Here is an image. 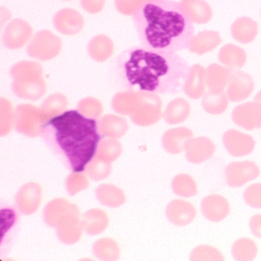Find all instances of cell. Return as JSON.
<instances>
[{"instance_id":"cell-1","label":"cell","mask_w":261,"mask_h":261,"mask_svg":"<svg viewBox=\"0 0 261 261\" xmlns=\"http://www.w3.org/2000/svg\"><path fill=\"white\" fill-rule=\"evenodd\" d=\"M113 74L126 90L173 94L185 82L189 65L175 53H160L133 47L114 62Z\"/></svg>"},{"instance_id":"cell-2","label":"cell","mask_w":261,"mask_h":261,"mask_svg":"<svg viewBox=\"0 0 261 261\" xmlns=\"http://www.w3.org/2000/svg\"><path fill=\"white\" fill-rule=\"evenodd\" d=\"M133 20L142 46L156 53L186 49L195 33L193 23L174 0H146Z\"/></svg>"},{"instance_id":"cell-3","label":"cell","mask_w":261,"mask_h":261,"mask_svg":"<svg viewBox=\"0 0 261 261\" xmlns=\"http://www.w3.org/2000/svg\"><path fill=\"white\" fill-rule=\"evenodd\" d=\"M42 137L48 147L72 172H84L95 156L102 137L97 122L77 111H68L51 117Z\"/></svg>"},{"instance_id":"cell-4","label":"cell","mask_w":261,"mask_h":261,"mask_svg":"<svg viewBox=\"0 0 261 261\" xmlns=\"http://www.w3.org/2000/svg\"><path fill=\"white\" fill-rule=\"evenodd\" d=\"M51 117L34 105H18L15 109L14 127L22 135L31 138L42 136L45 123Z\"/></svg>"},{"instance_id":"cell-5","label":"cell","mask_w":261,"mask_h":261,"mask_svg":"<svg viewBox=\"0 0 261 261\" xmlns=\"http://www.w3.org/2000/svg\"><path fill=\"white\" fill-rule=\"evenodd\" d=\"M161 99L155 93L140 91V100L137 108L129 117L134 124L149 126L160 121L162 115Z\"/></svg>"},{"instance_id":"cell-6","label":"cell","mask_w":261,"mask_h":261,"mask_svg":"<svg viewBox=\"0 0 261 261\" xmlns=\"http://www.w3.org/2000/svg\"><path fill=\"white\" fill-rule=\"evenodd\" d=\"M43 219L50 227L58 228L64 224L81 221L80 212L75 204L66 198H55L44 208Z\"/></svg>"},{"instance_id":"cell-7","label":"cell","mask_w":261,"mask_h":261,"mask_svg":"<svg viewBox=\"0 0 261 261\" xmlns=\"http://www.w3.org/2000/svg\"><path fill=\"white\" fill-rule=\"evenodd\" d=\"M62 48V40L51 31L45 30L38 32L32 38L27 53L33 59L45 62L57 57Z\"/></svg>"},{"instance_id":"cell-8","label":"cell","mask_w":261,"mask_h":261,"mask_svg":"<svg viewBox=\"0 0 261 261\" xmlns=\"http://www.w3.org/2000/svg\"><path fill=\"white\" fill-rule=\"evenodd\" d=\"M33 33L30 23L22 19H13L4 30L3 43L8 49H19L31 39Z\"/></svg>"},{"instance_id":"cell-9","label":"cell","mask_w":261,"mask_h":261,"mask_svg":"<svg viewBox=\"0 0 261 261\" xmlns=\"http://www.w3.org/2000/svg\"><path fill=\"white\" fill-rule=\"evenodd\" d=\"M42 199V189L36 182L23 185L16 195V205L20 213L31 215L40 207Z\"/></svg>"},{"instance_id":"cell-10","label":"cell","mask_w":261,"mask_h":261,"mask_svg":"<svg viewBox=\"0 0 261 261\" xmlns=\"http://www.w3.org/2000/svg\"><path fill=\"white\" fill-rule=\"evenodd\" d=\"M259 175V168L253 162L232 163L225 169L226 181L231 187H241L257 178Z\"/></svg>"},{"instance_id":"cell-11","label":"cell","mask_w":261,"mask_h":261,"mask_svg":"<svg viewBox=\"0 0 261 261\" xmlns=\"http://www.w3.org/2000/svg\"><path fill=\"white\" fill-rule=\"evenodd\" d=\"M223 143L227 152L235 157L249 155L255 147L253 137L235 129H230L224 133Z\"/></svg>"},{"instance_id":"cell-12","label":"cell","mask_w":261,"mask_h":261,"mask_svg":"<svg viewBox=\"0 0 261 261\" xmlns=\"http://www.w3.org/2000/svg\"><path fill=\"white\" fill-rule=\"evenodd\" d=\"M231 117L238 126L247 130L257 129L261 126V106L255 101L238 105Z\"/></svg>"},{"instance_id":"cell-13","label":"cell","mask_w":261,"mask_h":261,"mask_svg":"<svg viewBox=\"0 0 261 261\" xmlns=\"http://www.w3.org/2000/svg\"><path fill=\"white\" fill-rule=\"evenodd\" d=\"M53 24L56 30L62 34L74 36L83 30L85 20L79 12L73 9L65 8L55 15Z\"/></svg>"},{"instance_id":"cell-14","label":"cell","mask_w":261,"mask_h":261,"mask_svg":"<svg viewBox=\"0 0 261 261\" xmlns=\"http://www.w3.org/2000/svg\"><path fill=\"white\" fill-rule=\"evenodd\" d=\"M253 88L254 83L252 77L247 73L237 71L232 74L226 94L230 101H242L251 94Z\"/></svg>"},{"instance_id":"cell-15","label":"cell","mask_w":261,"mask_h":261,"mask_svg":"<svg viewBox=\"0 0 261 261\" xmlns=\"http://www.w3.org/2000/svg\"><path fill=\"white\" fill-rule=\"evenodd\" d=\"M188 161L194 164L203 163L208 160L215 150L213 142L207 137L192 138L185 146Z\"/></svg>"},{"instance_id":"cell-16","label":"cell","mask_w":261,"mask_h":261,"mask_svg":"<svg viewBox=\"0 0 261 261\" xmlns=\"http://www.w3.org/2000/svg\"><path fill=\"white\" fill-rule=\"evenodd\" d=\"M206 85L205 69L202 65H192L182 85L185 94L190 98H200L204 95Z\"/></svg>"},{"instance_id":"cell-17","label":"cell","mask_w":261,"mask_h":261,"mask_svg":"<svg viewBox=\"0 0 261 261\" xmlns=\"http://www.w3.org/2000/svg\"><path fill=\"white\" fill-rule=\"evenodd\" d=\"M12 90L19 98L35 101L43 97L47 85L43 77L35 80L13 81Z\"/></svg>"},{"instance_id":"cell-18","label":"cell","mask_w":261,"mask_h":261,"mask_svg":"<svg viewBox=\"0 0 261 261\" xmlns=\"http://www.w3.org/2000/svg\"><path fill=\"white\" fill-rule=\"evenodd\" d=\"M168 219L176 226H185L193 221L196 211L191 203L182 200L171 201L166 209Z\"/></svg>"},{"instance_id":"cell-19","label":"cell","mask_w":261,"mask_h":261,"mask_svg":"<svg viewBox=\"0 0 261 261\" xmlns=\"http://www.w3.org/2000/svg\"><path fill=\"white\" fill-rule=\"evenodd\" d=\"M97 128L102 137L120 139L129 129L126 119L116 114H106L97 122Z\"/></svg>"},{"instance_id":"cell-20","label":"cell","mask_w":261,"mask_h":261,"mask_svg":"<svg viewBox=\"0 0 261 261\" xmlns=\"http://www.w3.org/2000/svg\"><path fill=\"white\" fill-rule=\"evenodd\" d=\"M221 42V38L218 32L206 30L191 38L188 49L193 54L202 56L214 51Z\"/></svg>"},{"instance_id":"cell-21","label":"cell","mask_w":261,"mask_h":261,"mask_svg":"<svg viewBox=\"0 0 261 261\" xmlns=\"http://www.w3.org/2000/svg\"><path fill=\"white\" fill-rule=\"evenodd\" d=\"M193 138V133L186 127L173 128L165 132L162 138L163 148L171 154H178L185 149L186 143Z\"/></svg>"},{"instance_id":"cell-22","label":"cell","mask_w":261,"mask_h":261,"mask_svg":"<svg viewBox=\"0 0 261 261\" xmlns=\"http://www.w3.org/2000/svg\"><path fill=\"white\" fill-rule=\"evenodd\" d=\"M201 211L204 216L209 221H221L228 215L230 206L224 197L212 195L203 199Z\"/></svg>"},{"instance_id":"cell-23","label":"cell","mask_w":261,"mask_h":261,"mask_svg":"<svg viewBox=\"0 0 261 261\" xmlns=\"http://www.w3.org/2000/svg\"><path fill=\"white\" fill-rule=\"evenodd\" d=\"M179 4L192 23L202 25L212 19V8L204 0H181Z\"/></svg>"},{"instance_id":"cell-24","label":"cell","mask_w":261,"mask_h":261,"mask_svg":"<svg viewBox=\"0 0 261 261\" xmlns=\"http://www.w3.org/2000/svg\"><path fill=\"white\" fill-rule=\"evenodd\" d=\"M231 76L230 68L212 64L205 70L206 85L209 91L224 92L230 83Z\"/></svg>"},{"instance_id":"cell-25","label":"cell","mask_w":261,"mask_h":261,"mask_svg":"<svg viewBox=\"0 0 261 261\" xmlns=\"http://www.w3.org/2000/svg\"><path fill=\"white\" fill-rule=\"evenodd\" d=\"M81 223L84 231L94 236L106 230L109 224V218L106 212L101 209L92 208L85 212Z\"/></svg>"},{"instance_id":"cell-26","label":"cell","mask_w":261,"mask_h":261,"mask_svg":"<svg viewBox=\"0 0 261 261\" xmlns=\"http://www.w3.org/2000/svg\"><path fill=\"white\" fill-rule=\"evenodd\" d=\"M88 51L93 60L105 62L114 55V44L108 36L97 35L93 37L88 43Z\"/></svg>"},{"instance_id":"cell-27","label":"cell","mask_w":261,"mask_h":261,"mask_svg":"<svg viewBox=\"0 0 261 261\" xmlns=\"http://www.w3.org/2000/svg\"><path fill=\"white\" fill-rule=\"evenodd\" d=\"M231 35L237 42L248 44L257 36V23L247 16L238 18L231 25Z\"/></svg>"},{"instance_id":"cell-28","label":"cell","mask_w":261,"mask_h":261,"mask_svg":"<svg viewBox=\"0 0 261 261\" xmlns=\"http://www.w3.org/2000/svg\"><path fill=\"white\" fill-rule=\"evenodd\" d=\"M140 100V91L126 90L117 93L113 97L111 107L117 114L130 116Z\"/></svg>"},{"instance_id":"cell-29","label":"cell","mask_w":261,"mask_h":261,"mask_svg":"<svg viewBox=\"0 0 261 261\" xmlns=\"http://www.w3.org/2000/svg\"><path fill=\"white\" fill-rule=\"evenodd\" d=\"M97 199L103 205L118 207L126 201V195L120 188L112 184H102L96 189Z\"/></svg>"},{"instance_id":"cell-30","label":"cell","mask_w":261,"mask_h":261,"mask_svg":"<svg viewBox=\"0 0 261 261\" xmlns=\"http://www.w3.org/2000/svg\"><path fill=\"white\" fill-rule=\"evenodd\" d=\"M13 81H29L43 77V68L40 64L22 61L15 64L10 71Z\"/></svg>"},{"instance_id":"cell-31","label":"cell","mask_w":261,"mask_h":261,"mask_svg":"<svg viewBox=\"0 0 261 261\" xmlns=\"http://www.w3.org/2000/svg\"><path fill=\"white\" fill-rule=\"evenodd\" d=\"M190 105L183 98H176L169 102L163 114L165 121L169 125L184 122L190 114Z\"/></svg>"},{"instance_id":"cell-32","label":"cell","mask_w":261,"mask_h":261,"mask_svg":"<svg viewBox=\"0 0 261 261\" xmlns=\"http://www.w3.org/2000/svg\"><path fill=\"white\" fill-rule=\"evenodd\" d=\"M218 60L229 68H241L245 65L247 54L241 47L227 44L220 49Z\"/></svg>"},{"instance_id":"cell-33","label":"cell","mask_w":261,"mask_h":261,"mask_svg":"<svg viewBox=\"0 0 261 261\" xmlns=\"http://www.w3.org/2000/svg\"><path fill=\"white\" fill-rule=\"evenodd\" d=\"M93 253L101 260H116L120 255V249L117 241L111 238H101L93 244Z\"/></svg>"},{"instance_id":"cell-34","label":"cell","mask_w":261,"mask_h":261,"mask_svg":"<svg viewBox=\"0 0 261 261\" xmlns=\"http://www.w3.org/2000/svg\"><path fill=\"white\" fill-rule=\"evenodd\" d=\"M228 97L224 92L208 91L204 94L202 107L206 112L211 114H221L227 110Z\"/></svg>"},{"instance_id":"cell-35","label":"cell","mask_w":261,"mask_h":261,"mask_svg":"<svg viewBox=\"0 0 261 261\" xmlns=\"http://www.w3.org/2000/svg\"><path fill=\"white\" fill-rule=\"evenodd\" d=\"M123 147L117 139L105 137L100 140L97 146L96 156L112 163L121 155Z\"/></svg>"},{"instance_id":"cell-36","label":"cell","mask_w":261,"mask_h":261,"mask_svg":"<svg viewBox=\"0 0 261 261\" xmlns=\"http://www.w3.org/2000/svg\"><path fill=\"white\" fill-rule=\"evenodd\" d=\"M232 255L236 260H252L256 257L257 247L254 241L248 238H241L233 243Z\"/></svg>"},{"instance_id":"cell-37","label":"cell","mask_w":261,"mask_h":261,"mask_svg":"<svg viewBox=\"0 0 261 261\" xmlns=\"http://www.w3.org/2000/svg\"><path fill=\"white\" fill-rule=\"evenodd\" d=\"M172 190L178 196L190 198L198 192L196 182L187 174H179L172 180Z\"/></svg>"},{"instance_id":"cell-38","label":"cell","mask_w":261,"mask_h":261,"mask_svg":"<svg viewBox=\"0 0 261 261\" xmlns=\"http://www.w3.org/2000/svg\"><path fill=\"white\" fill-rule=\"evenodd\" d=\"M15 111L11 102L2 97L0 100V136L8 135L14 127Z\"/></svg>"},{"instance_id":"cell-39","label":"cell","mask_w":261,"mask_h":261,"mask_svg":"<svg viewBox=\"0 0 261 261\" xmlns=\"http://www.w3.org/2000/svg\"><path fill=\"white\" fill-rule=\"evenodd\" d=\"M85 170L91 179L100 181L105 179L111 175L112 172V165L111 163L101 160L95 155L87 165Z\"/></svg>"},{"instance_id":"cell-40","label":"cell","mask_w":261,"mask_h":261,"mask_svg":"<svg viewBox=\"0 0 261 261\" xmlns=\"http://www.w3.org/2000/svg\"><path fill=\"white\" fill-rule=\"evenodd\" d=\"M56 229L59 239L68 245L75 244L79 241L84 231L81 221L64 224Z\"/></svg>"},{"instance_id":"cell-41","label":"cell","mask_w":261,"mask_h":261,"mask_svg":"<svg viewBox=\"0 0 261 261\" xmlns=\"http://www.w3.org/2000/svg\"><path fill=\"white\" fill-rule=\"evenodd\" d=\"M68 106V100L66 96L62 94H54L48 96L41 105L44 112L53 117L63 114Z\"/></svg>"},{"instance_id":"cell-42","label":"cell","mask_w":261,"mask_h":261,"mask_svg":"<svg viewBox=\"0 0 261 261\" xmlns=\"http://www.w3.org/2000/svg\"><path fill=\"white\" fill-rule=\"evenodd\" d=\"M88 186V175L85 171L71 172L65 180L67 192L71 196H74L79 192L85 190Z\"/></svg>"},{"instance_id":"cell-43","label":"cell","mask_w":261,"mask_h":261,"mask_svg":"<svg viewBox=\"0 0 261 261\" xmlns=\"http://www.w3.org/2000/svg\"><path fill=\"white\" fill-rule=\"evenodd\" d=\"M103 105L98 99L88 97L82 99L77 105V111L91 119L100 118L103 113Z\"/></svg>"},{"instance_id":"cell-44","label":"cell","mask_w":261,"mask_h":261,"mask_svg":"<svg viewBox=\"0 0 261 261\" xmlns=\"http://www.w3.org/2000/svg\"><path fill=\"white\" fill-rule=\"evenodd\" d=\"M224 259V256L218 249L208 245L195 247L190 255V259L193 261H221Z\"/></svg>"},{"instance_id":"cell-45","label":"cell","mask_w":261,"mask_h":261,"mask_svg":"<svg viewBox=\"0 0 261 261\" xmlns=\"http://www.w3.org/2000/svg\"><path fill=\"white\" fill-rule=\"evenodd\" d=\"M246 203L254 208H261V184L256 183L247 188L244 193Z\"/></svg>"},{"instance_id":"cell-46","label":"cell","mask_w":261,"mask_h":261,"mask_svg":"<svg viewBox=\"0 0 261 261\" xmlns=\"http://www.w3.org/2000/svg\"><path fill=\"white\" fill-rule=\"evenodd\" d=\"M142 4L140 0H115L116 9L124 16L134 15Z\"/></svg>"},{"instance_id":"cell-47","label":"cell","mask_w":261,"mask_h":261,"mask_svg":"<svg viewBox=\"0 0 261 261\" xmlns=\"http://www.w3.org/2000/svg\"><path fill=\"white\" fill-rule=\"evenodd\" d=\"M82 8L90 14H97L103 10L105 0H81Z\"/></svg>"},{"instance_id":"cell-48","label":"cell","mask_w":261,"mask_h":261,"mask_svg":"<svg viewBox=\"0 0 261 261\" xmlns=\"http://www.w3.org/2000/svg\"><path fill=\"white\" fill-rule=\"evenodd\" d=\"M250 227L255 236L261 238V214L254 215L250 218Z\"/></svg>"},{"instance_id":"cell-49","label":"cell","mask_w":261,"mask_h":261,"mask_svg":"<svg viewBox=\"0 0 261 261\" xmlns=\"http://www.w3.org/2000/svg\"><path fill=\"white\" fill-rule=\"evenodd\" d=\"M254 101L261 106V91H259V92L256 94V95L255 96Z\"/></svg>"},{"instance_id":"cell-50","label":"cell","mask_w":261,"mask_h":261,"mask_svg":"<svg viewBox=\"0 0 261 261\" xmlns=\"http://www.w3.org/2000/svg\"><path fill=\"white\" fill-rule=\"evenodd\" d=\"M140 1H141V2H145V1H146V0H140Z\"/></svg>"},{"instance_id":"cell-51","label":"cell","mask_w":261,"mask_h":261,"mask_svg":"<svg viewBox=\"0 0 261 261\" xmlns=\"http://www.w3.org/2000/svg\"><path fill=\"white\" fill-rule=\"evenodd\" d=\"M65 1H70V0H65Z\"/></svg>"}]
</instances>
